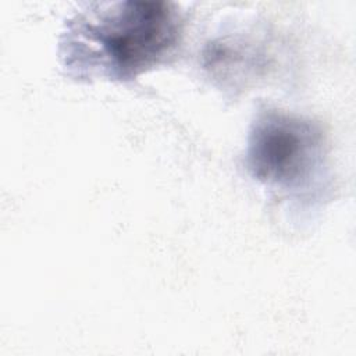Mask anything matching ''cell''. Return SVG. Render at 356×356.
Listing matches in <instances>:
<instances>
[{
    "label": "cell",
    "instance_id": "cell-1",
    "mask_svg": "<svg viewBox=\"0 0 356 356\" xmlns=\"http://www.w3.org/2000/svg\"><path fill=\"white\" fill-rule=\"evenodd\" d=\"M181 35V18L170 3H95L67 22L60 58L76 81L127 82L172 56Z\"/></svg>",
    "mask_w": 356,
    "mask_h": 356
},
{
    "label": "cell",
    "instance_id": "cell-2",
    "mask_svg": "<svg viewBox=\"0 0 356 356\" xmlns=\"http://www.w3.org/2000/svg\"><path fill=\"white\" fill-rule=\"evenodd\" d=\"M245 164L253 179L288 200H310L325 178V143L309 120L278 110L252 124Z\"/></svg>",
    "mask_w": 356,
    "mask_h": 356
}]
</instances>
